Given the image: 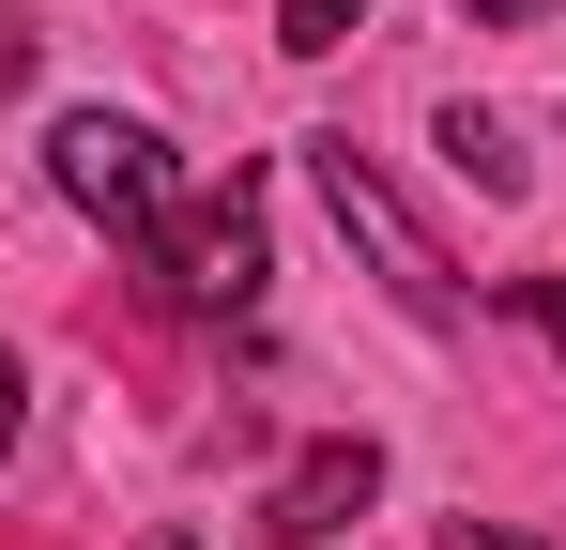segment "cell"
<instances>
[{
	"label": "cell",
	"mask_w": 566,
	"mask_h": 550,
	"mask_svg": "<svg viewBox=\"0 0 566 550\" xmlns=\"http://www.w3.org/2000/svg\"><path fill=\"white\" fill-rule=\"evenodd\" d=\"M154 261V306H185V321H245L261 306V183H199V199H169V230L138 245Z\"/></svg>",
	"instance_id": "6da1fadb"
},
{
	"label": "cell",
	"mask_w": 566,
	"mask_h": 550,
	"mask_svg": "<svg viewBox=\"0 0 566 550\" xmlns=\"http://www.w3.org/2000/svg\"><path fill=\"white\" fill-rule=\"evenodd\" d=\"M46 183H62L93 230H123V245H154V230H169V138H154V123H123V107H77V123L46 138Z\"/></svg>",
	"instance_id": "7a4b0ae2"
},
{
	"label": "cell",
	"mask_w": 566,
	"mask_h": 550,
	"mask_svg": "<svg viewBox=\"0 0 566 550\" xmlns=\"http://www.w3.org/2000/svg\"><path fill=\"white\" fill-rule=\"evenodd\" d=\"M322 199H337V230H353V245H368V261L398 275V306H460V275H444V245H429V230H413V214L382 199V169L353 154V138H322Z\"/></svg>",
	"instance_id": "3957f363"
},
{
	"label": "cell",
	"mask_w": 566,
	"mask_h": 550,
	"mask_svg": "<svg viewBox=\"0 0 566 550\" xmlns=\"http://www.w3.org/2000/svg\"><path fill=\"white\" fill-rule=\"evenodd\" d=\"M368 489H382L368 444H306L276 474V550H337V520H368Z\"/></svg>",
	"instance_id": "277c9868"
},
{
	"label": "cell",
	"mask_w": 566,
	"mask_h": 550,
	"mask_svg": "<svg viewBox=\"0 0 566 550\" xmlns=\"http://www.w3.org/2000/svg\"><path fill=\"white\" fill-rule=\"evenodd\" d=\"M444 154H460V183H490V199L521 183V138H505V123H474V107H460V123H444Z\"/></svg>",
	"instance_id": "5b68a950"
},
{
	"label": "cell",
	"mask_w": 566,
	"mask_h": 550,
	"mask_svg": "<svg viewBox=\"0 0 566 550\" xmlns=\"http://www.w3.org/2000/svg\"><path fill=\"white\" fill-rule=\"evenodd\" d=\"M368 0H276V46H353Z\"/></svg>",
	"instance_id": "8992f818"
},
{
	"label": "cell",
	"mask_w": 566,
	"mask_h": 550,
	"mask_svg": "<svg viewBox=\"0 0 566 550\" xmlns=\"http://www.w3.org/2000/svg\"><path fill=\"white\" fill-rule=\"evenodd\" d=\"M505 306H521V321H536V337L566 352V275H505Z\"/></svg>",
	"instance_id": "52a82bcc"
},
{
	"label": "cell",
	"mask_w": 566,
	"mask_h": 550,
	"mask_svg": "<svg viewBox=\"0 0 566 550\" xmlns=\"http://www.w3.org/2000/svg\"><path fill=\"white\" fill-rule=\"evenodd\" d=\"M460 15L474 31H521V15H552V0H460Z\"/></svg>",
	"instance_id": "ba28073f"
},
{
	"label": "cell",
	"mask_w": 566,
	"mask_h": 550,
	"mask_svg": "<svg viewBox=\"0 0 566 550\" xmlns=\"http://www.w3.org/2000/svg\"><path fill=\"white\" fill-rule=\"evenodd\" d=\"M15 77H31V31H0V92H15Z\"/></svg>",
	"instance_id": "9c48e42d"
},
{
	"label": "cell",
	"mask_w": 566,
	"mask_h": 550,
	"mask_svg": "<svg viewBox=\"0 0 566 550\" xmlns=\"http://www.w3.org/2000/svg\"><path fill=\"white\" fill-rule=\"evenodd\" d=\"M444 550H536V536H444Z\"/></svg>",
	"instance_id": "30bf717a"
},
{
	"label": "cell",
	"mask_w": 566,
	"mask_h": 550,
	"mask_svg": "<svg viewBox=\"0 0 566 550\" xmlns=\"http://www.w3.org/2000/svg\"><path fill=\"white\" fill-rule=\"evenodd\" d=\"M0 444H15V367H0Z\"/></svg>",
	"instance_id": "8fae6325"
},
{
	"label": "cell",
	"mask_w": 566,
	"mask_h": 550,
	"mask_svg": "<svg viewBox=\"0 0 566 550\" xmlns=\"http://www.w3.org/2000/svg\"><path fill=\"white\" fill-rule=\"evenodd\" d=\"M138 550H199V536H138Z\"/></svg>",
	"instance_id": "7c38bea8"
}]
</instances>
